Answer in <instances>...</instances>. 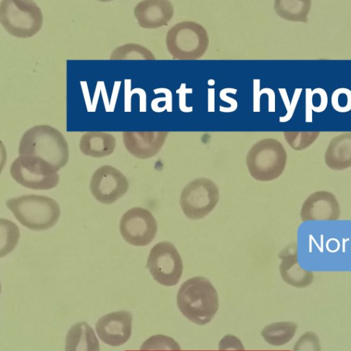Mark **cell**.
I'll return each mask as SVG.
<instances>
[{
    "label": "cell",
    "instance_id": "12",
    "mask_svg": "<svg viewBox=\"0 0 351 351\" xmlns=\"http://www.w3.org/2000/svg\"><path fill=\"white\" fill-rule=\"evenodd\" d=\"M132 315L126 310L107 313L99 318L95 330L104 343L118 347L126 343L132 335Z\"/></svg>",
    "mask_w": 351,
    "mask_h": 351
},
{
    "label": "cell",
    "instance_id": "18",
    "mask_svg": "<svg viewBox=\"0 0 351 351\" xmlns=\"http://www.w3.org/2000/svg\"><path fill=\"white\" fill-rule=\"evenodd\" d=\"M324 159L332 169L341 170L351 167V132L333 137L325 152Z\"/></svg>",
    "mask_w": 351,
    "mask_h": 351
},
{
    "label": "cell",
    "instance_id": "5",
    "mask_svg": "<svg viewBox=\"0 0 351 351\" xmlns=\"http://www.w3.org/2000/svg\"><path fill=\"white\" fill-rule=\"evenodd\" d=\"M166 45L173 59L197 60L206 53L209 38L202 25L193 21H182L168 31Z\"/></svg>",
    "mask_w": 351,
    "mask_h": 351
},
{
    "label": "cell",
    "instance_id": "32",
    "mask_svg": "<svg viewBox=\"0 0 351 351\" xmlns=\"http://www.w3.org/2000/svg\"><path fill=\"white\" fill-rule=\"evenodd\" d=\"M230 88H226L220 91L219 96L221 100L228 102L230 104V107L228 108L220 107V111L222 112H232L237 108V102L234 99L227 96V93L229 91Z\"/></svg>",
    "mask_w": 351,
    "mask_h": 351
},
{
    "label": "cell",
    "instance_id": "4",
    "mask_svg": "<svg viewBox=\"0 0 351 351\" xmlns=\"http://www.w3.org/2000/svg\"><path fill=\"white\" fill-rule=\"evenodd\" d=\"M0 23L11 36L27 38L40 31L43 23L40 8L31 0H2Z\"/></svg>",
    "mask_w": 351,
    "mask_h": 351
},
{
    "label": "cell",
    "instance_id": "7",
    "mask_svg": "<svg viewBox=\"0 0 351 351\" xmlns=\"http://www.w3.org/2000/svg\"><path fill=\"white\" fill-rule=\"evenodd\" d=\"M10 171L16 182L31 189H50L59 182L57 171L48 162L35 156H19L13 161Z\"/></svg>",
    "mask_w": 351,
    "mask_h": 351
},
{
    "label": "cell",
    "instance_id": "19",
    "mask_svg": "<svg viewBox=\"0 0 351 351\" xmlns=\"http://www.w3.org/2000/svg\"><path fill=\"white\" fill-rule=\"evenodd\" d=\"M116 147L113 135L104 132H88L80 141L81 152L86 156L101 158L110 155Z\"/></svg>",
    "mask_w": 351,
    "mask_h": 351
},
{
    "label": "cell",
    "instance_id": "14",
    "mask_svg": "<svg viewBox=\"0 0 351 351\" xmlns=\"http://www.w3.org/2000/svg\"><path fill=\"white\" fill-rule=\"evenodd\" d=\"M169 132H123V141L130 154L138 158H148L162 147Z\"/></svg>",
    "mask_w": 351,
    "mask_h": 351
},
{
    "label": "cell",
    "instance_id": "25",
    "mask_svg": "<svg viewBox=\"0 0 351 351\" xmlns=\"http://www.w3.org/2000/svg\"><path fill=\"white\" fill-rule=\"evenodd\" d=\"M319 132H284L286 141L295 150L304 149L311 144L319 136Z\"/></svg>",
    "mask_w": 351,
    "mask_h": 351
},
{
    "label": "cell",
    "instance_id": "2",
    "mask_svg": "<svg viewBox=\"0 0 351 351\" xmlns=\"http://www.w3.org/2000/svg\"><path fill=\"white\" fill-rule=\"evenodd\" d=\"M19 154L21 156H35L48 162L56 171L68 162L69 152L62 134L47 125H35L22 136Z\"/></svg>",
    "mask_w": 351,
    "mask_h": 351
},
{
    "label": "cell",
    "instance_id": "1",
    "mask_svg": "<svg viewBox=\"0 0 351 351\" xmlns=\"http://www.w3.org/2000/svg\"><path fill=\"white\" fill-rule=\"evenodd\" d=\"M176 302L182 315L199 326L208 324L219 308L216 289L208 278L200 276L190 278L180 285Z\"/></svg>",
    "mask_w": 351,
    "mask_h": 351
},
{
    "label": "cell",
    "instance_id": "6",
    "mask_svg": "<svg viewBox=\"0 0 351 351\" xmlns=\"http://www.w3.org/2000/svg\"><path fill=\"white\" fill-rule=\"evenodd\" d=\"M287 152L282 144L271 138L254 144L246 156L248 170L256 180H271L283 172L287 162Z\"/></svg>",
    "mask_w": 351,
    "mask_h": 351
},
{
    "label": "cell",
    "instance_id": "16",
    "mask_svg": "<svg viewBox=\"0 0 351 351\" xmlns=\"http://www.w3.org/2000/svg\"><path fill=\"white\" fill-rule=\"evenodd\" d=\"M279 257L282 260L279 265L280 273L285 282L297 288L308 287L313 282V272L299 265L295 244L287 245L280 252Z\"/></svg>",
    "mask_w": 351,
    "mask_h": 351
},
{
    "label": "cell",
    "instance_id": "22",
    "mask_svg": "<svg viewBox=\"0 0 351 351\" xmlns=\"http://www.w3.org/2000/svg\"><path fill=\"white\" fill-rule=\"evenodd\" d=\"M305 121H313V111L322 112L325 110L328 104L327 93L322 88H315L312 90L310 88L305 89Z\"/></svg>",
    "mask_w": 351,
    "mask_h": 351
},
{
    "label": "cell",
    "instance_id": "24",
    "mask_svg": "<svg viewBox=\"0 0 351 351\" xmlns=\"http://www.w3.org/2000/svg\"><path fill=\"white\" fill-rule=\"evenodd\" d=\"M110 60H155L154 54L146 47L135 43H128L115 48Z\"/></svg>",
    "mask_w": 351,
    "mask_h": 351
},
{
    "label": "cell",
    "instance_id": "23",
    "mask_svg": "<svg viewBox=\"0 0 351 351\" xmlns=\"http://www.w3.org/2000/svg\"><path fill=\"white\" fill-rule=\"evenodd\" d=\"M20 232L18 226L8 219H0V256L12 252L18 243Z\"/></svg>",
    "mask_w": 351,
    "mask_h": 351
},
{
    "label": "cell",
    "instance_id": "30",
    "mask_svg": "<svg viewBox=\"0 0 351 351\" xmlns=\"http://www.w3.org/2000/svg\"><path fill=\"white\" fill-rule=\"evenodd\" d=\"M219 350H243L240 339L232 335H227L219 343Z\"/></svg>",
    "mask_w": 351,
    "mask_h": 351
},
{
    "label": "cell",
    "instance_id": "11",
    "mask_svg": "<svg viewBox=\"0 0 351 351\" xmlns=\"http://www.w3.org/2000/svg\"><path fill=\"white\" fill-rule=\"evenodd\" d=\"M129 182L117 169L110 165L98 168L92 176L90 190L100 203L110 204L126 193Z\"/></svg>",
    "mask_w": 351,
    "mask_h": 351
},
{
    "label": "cell",
    "instance_id": "9",
    "mask_svg": "<svg viewBox=\"0 0 351 351\" xmlns=\"http://www.w3.org/2000/svg\"><path fill=\"white\" fill-rule=\"evenodd\" d=\"M147 267L158 283L165 286H173L178 282L182 276V259L173 243L163 241L152 247Z\"/></svg>",
    "mask_w": 351,
    "mask_h": 351
},
{
    "label": "cell",
    "instance_id": "29",
    "mask_svg": "<svg viewBox=\"0 0 351 351\" xmlns=\"http://www.w3.org/2000/svg\"><path fill=\"white\" fill-rule=\"evenodd\" d=\"M278 90L280 93V95L282 97V101L287 110V114L283 117H280L279 118V121L287 122L289 121L293 115L300 96L302 91V88H297L295 89L292 100L291 102L289 99V97L287 95V90L285 88H279Z\"/></svg>",
    "mask_w": 351,
    "mask_h": 351
},
{
    "label": "cell",
    "instance_id": "8",
    "mask_svg": "<svg viewBox=\"0 0 351 351\" xmlns=\"http://www.w3.org/2000/svg\"><path fill=\"white\" fill-rule=\"evenodd\" d=\"M219 199L217 185L209 178H198L184 186L180 196V203L186 217L199 219L215 208Z\"/></svg>",
    "mask_w": 351,
    "mask_h": 351
},
{
    "label": "cell",
    "instance_id": "26",
    "mask_svg": "<svg viewBox=\"0 0 351 351\" xmlns=\"http://www.w3.org/2000/svg\"><path fill=\"white\" fill-rule=\"evenodd\" d=\"M178 350L180 345L171 337L162 335H154L141 346V350Z\"/></svg>",
    "mask_w": 351,
    "mask_h": 351
},
{
    "label": "cell",
    "instance_id": "27",
    "mask_svg": "<svg viewBox=\"0 0 351 351\" xmlns=\"http://www.w3.org/2000/svg\"><path fill=\"white\" fill-rule=\"evenodd\" d=\"M331 104L335 110L347 112L351 110V90L347 88H339L333 91Z\"/></svg>",
    "mask_w": 351,
    "mask_h": 351
},
{
    "label": "cell",
    "instance_id": "21",
    "mask_svg": "<svg viewBox=\"0 0 351 351\" xmlns=\"http://www.w3.org/2000/svg\"><path fill=\"white\" fill-rule=\"evenodd\" d=\"M297 328L298 325L293 322H278L265 326L261 335L269 345L280 346L292 339Z\"/></svg>",
    "mask_w": 351,
    "mask_h": 351
},
{
    "label": "cell",
    "instance_id": "17",
    "mask_svg": "<svg viewBox=\"0 0 351 351\" xmlns=\"http://www.w3.org/2000/svg\"><path fill=\"white\" fill-rule=\"evenodd\" d=\"M64 351H100L99 340L86 322L73 324L67 332Z\"/></svg>",
    "mask_w": 351,
    "mask_h": 351
},
{
    "label": "cell",
    "instance_id": "3",
    "mask_svg": "<svg viewBox=\"0 0 351 351\" xmlns=\"http://www.w3.org/2000/svg\"><path fill=\"white\" fill-rule=\"evenodd\" d=\"M6 206L23 226L36 231L52 228L60 216L57 202L43 195L29 194L11 198Z\"/></svg>",
    "mask_w": 351,
    "mask_h": 351
},
{
    "label": "cell",
    "instance_id": "13",
    "mask_svg": "<svg viewBox=\"0 0 351 351\" xmlns=\"http://www.w3.org/2000/svg\"><path fill=\"white\" fill-rule=\"evenodd\" d=\"M340 216V206L335 195L327 191H318L309 195L300 210L302 221L337 220Z\"/></svg>",
    "mask_w": 351,
    "mask_h": 351
},
{
    "label": "cell",
    "instance_id": "31",
    "mask_svg": "<svg viewBox=\"0 0 351 351\" xmlns=\"http://www.w3.org/2000/svg\"><path fill=\"white\" fill-rule=\"evenodd\" d=\"M192 88H186V84H182L180 88L176 90V93L179 94V106L181 111L184 112H191L193 107H188L186 105V94L189 93H192Z\"/></svg>",
    "mask_w": 351,
    "mask_h": 351
},
{
    "label": "cell",
    "instance_id": "28",
    "mask_svg": "<svg viewBox=\"0 0 351 351\" xmlns=\"http://www.w3.org/2000/svg\"><path fill=\"white\" fill-rule=\"evenodd\" d=\"M320 343L317 335L311 331L304 332L295 342L293 351H320Z\"/></svg>",
    "mask_w": 351,
    "mask_h": 351
},
{
    "label": "cell",
    "instance_id": "10",
    "mask_svg": "<svg viewBox=\"0 0 351 351\" xmlns=\"http://www.w3.org/2000/svg\"><path fill=\"white\" fill-rule=\"evenodd\" d=\"M119 230L127 243L135 246H144L154 239L158 225L155 217L149 210L142 207H134L121 217Z\"/></svg>",
    "mask_w": 351,
    "mask_h": 351
},
{
    "label": "cell",
    "instance_id": "34",
    "mask_svg": "<svg viewBox=\"0 0 351 351\" xmlns=\"http://www.w3.org/2000/svg\"><path fill=\"white\" fill-rule=\"evenodd\" d=\"M269 96V112H275V94L273 90L269 88L262 89Z\"/></svg>",
    "mask_w": 351,
    "mask_h": 351
},
{
    "label": "cell",
    "instance_id": "33",
    "mask_svg": "<svg viewBox=\"0 0 351 351\" xmlns=\"http://www.w3.org/2000/svg\"><path fill=\"white\" fill-rule=\"evenodd\" d=\"M260 80H254V112H258L259 110V102H260Z\"/></svg>",
    "mask_w": 351,
    "mask_h": 351
},
{
    "label": "cell",
    "instance_id": "15",
    "mask_svg": "<svg viewBox=\"0 0 351 351\" xmlns=\"http://www.w3.org/2000/svg\"><path fill=\"white\" fill-rule=\"evenodd\" d=\"M173 13V4L167 0L142 1L134 9L138 25L145 29H156L167 25Z\"/></svg>",
    "mask_w": 351,
    "mask_h": 351
},
{
    "label": "cell",
    "instance_id": "20",
    "mask_svg": "<svg viewBox=\"0 0 351 351\" xmlns=\"http://www.w3.org/2000/svg\"><path fill=\"white\" fill-rule=\"evenodd\" d=\"M311 0H275L274 8L282 19L293 22H308Z\"/></svg>",
    "mask_w": 351,
    "mask_h": 351
}]
</instances>
